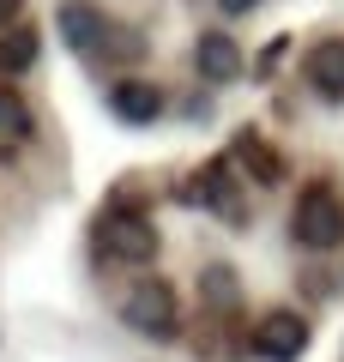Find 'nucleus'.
Masks as SVG:
<instances>
[{
	"mask_svg": "<svg viewBox=\"0 0 344 362\" xmlns=\"http://www.w3.org/2000/svg\"><path fill=\"white\" fill-rule=\"evenodd\" d=\"M308 85L332 103H344V37H326L314 54H308Z\"/></svg>",
	"mask_w": 344,
	"mask_h": 362,
	"instance_id": "1a4fd4ad",
	"label": "nucleus"
},
{
	"mask_svg": "<svg viewBox=\"0 0 344 362\" xmlns=\"http://www.w3.org/2000/svg\"><path fill=\"white\" fill-rule=\"evenodd\" d=\"M290 230H296V242L302 247H314V254H326V247H338L344 242V199L332 194V187H302V199H296V211H290Z\"/></svg>",
	"mask_w": 344,
	"mask_h": 362,
	"instance_id": "7ed1b4c3",
	"label": "nucleus"
},
{
	"mask_svg": "<svg viewBox=\"0 0 344 362\" xmlns=\"http://www.w3.org/2000/svg\"><path fill=\"white\" fill-rule=\"evenodd\" d=\"M193 66H200V78H212V85H229V78L242 73V49H236L224 30H205V37L193 42Z\"/></svg>",
	"mask_w": 344,
	"mask_h": 362,
	"instance_id": "0eeeda50",
	"label": "nucleus"
},
{
	"mask_svg": "<svg viewBox=\"0 0 344 362\" xmlns=\"http://www.w3.org/2000/svg\"><path fill=\"white\" fill-rule=\"evenodd\" d=\"M103 259H127V266H151L157 259V223L145 211H115L97 235Z\"/></svg>",
	"mask_w": 344,
	"mask_h": 362,
	"instance_id": "20e7f679",
	"label": "nucleus"
},
{
	"mask_svg": "<svg viewBox=\"0 0 344 362\" xmlns=\"http://www.w3.org/2000/svg\"><path fill=\"white\" fill-rule=\"evenodd\" d=\"M30 109H25V97H18L13 85H0V151H18V145L30 139Z\"/></svg>",
	"mask_w": 344,
	"mask_h": 362,
	"instance_id": "9b49d317",
	"label": "nucleus"
},
{
	"mask_svg": "<svg viewBox=\"0 0 344 362\" xmlns=\"http://www.w3.org/2000/svg\"><path fill=\"white\" fill-rule=\"evenodd\" d=\"M13 25H25V0H0V37Z\"/></svg>",
	"mask_w": 344,
	"mask_h": 362,
	"instance_id": "ddd939ff",
	"label": "nucleus"
},
{
	"mask_svg": "<svg viewBox=\"0 0 344 362\" xmlns=\"http://www.w3.org/2000/svg\"><path fill=\"white\" fill-rule=\"evenodd\" d=\"M217 6H224V13H229V18H242V13H254L260 0H217Z\"/></svg>",
	"mask_w": 344,
	"mask_h": 362,
	"instance_id": "4468645a",
	"label": "nucleus"
},
{
	"mask_svg": "<svg viewBox=\"0 0 344 362\" xmlns=\"http://www.w3.org/2000/svg\"><path fill=\"white\" fill-rule=\"evenodd\" d=\"M236 157H248V175H254V181H278V175H284V157L272 151V145H260L254 133L236 139Z\"/></svg>",
	"mask_w": 344,
	"mask_h": 362,
	"instance_id": "f8f14e48",
	"label": "nucleus"
},
{
	"mask_svg": "<svg viewBox=\"0 0 344 362\" xmlns=\"http://www.w3.org/2000/svg\"><path fill=\"white\" fill-rule=\"evenodd\" d=\"M121 320L133 326V332L145 338H176L181 332V302H176V284H164V278H139V284L127 290V302H121Z\"/></svg>",
	"mask_w": 344,
	"mask_h": 362,
	"instance_id": "f03ea898",
	"label": "nucleus"
},
{
	"mask_svg": "<svg viewBox=\"0 0 344 362\" xmlns=\"http://www.w3.org/2000/svg\"><path fill=\"white\" fill-rule=\"evenodd\" d=\"M308 350V320L296 308H272V314H260V326H254V356H266V362H296Z\"/></svg>",
	"mask_w": 344,
	"mask_h": 362,
	"instance_id": "39448f33",
	"label": "nucleus"
},
{
	"mask_svg": "<svg viewBox=\"0 0 344 362\" xmlns=\"http://www.w3.org/2000/svg\"><path fill=\"white\" fill-rule=\"evenodd\" d=\"M37 54H42L37 25H13L6 37H0V78H18V73H30V66H37Z\"/></svg>",
	"mask_w": 344,
	"mask_h": 362,
	"instance_id": "9d476101",
	"label": "nucleus"
},
{
	"mask_svg": "<svg viewBox=\"0 0 344 362\" xmlns=\"http://www.w3.org/2000/svg\"><path fill=\"white\" fill-rule=\"evenodd\" d=\"M181 194L193 199V206H205V211H217V218H229V223H242L248 211H242V194H236V175H229V163L217 157V163H205L200 175L181 187Z\"/></svg>",
	"mask_w": 344,
	"mask_h": 362,
	"instance_id": "423d86ee",
	"label": "nucleus"
},
{
	"mask_svg": "<svg viewBox=\"0 0 344 362\" xmlns=\"http://www.w3.org/2000/svg\"><path fill=\"white\" fill-rule=\"evenodd\" d=\"M61 42L73 54H85V61H115L121 49H139V37H121V25L109 13H97L91 0H67L61 6Z\"/></svg>",
	"mask_w": 344,
	"mask_h": 362,
	"instance_id": "f257e3e1",
	"label": "nucleus"
},
{
	"mask_svg": "<svg viewBox=\"0 0 344 362\" xmlns=\"http://www.w3.org/2000/svg\"><path fill=\"white\" fill-rule=\"evenodd\" d=\"M109 103H115V115H121V121H133V127H151V121L164 115V90L145 85V78H121Z\"/></svg>",
	"mask_w": 344,
	"mask_h": 362,
	"instance_id": "6e6552de",
	"label": "nucleus"
}]
</instances>
